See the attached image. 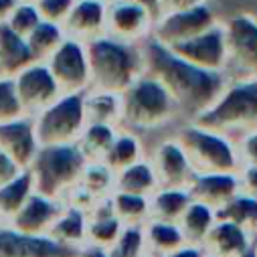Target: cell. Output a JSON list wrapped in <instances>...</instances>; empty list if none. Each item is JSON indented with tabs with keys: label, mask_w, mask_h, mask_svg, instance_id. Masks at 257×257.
<instances>
[{
	"label": "cell",
	"mask_w": 257,
	"mask_h": 257,
	"mask_svg": "<svg viewBox=\"0 0 257 257\" xmlns=\"http://www.w3.org/2000/svg\"><path fill=\"white\" fill-rule=\"evenodd\" d=\"M241 190L257 197V164H243L239 168Z\"/></svg>",
	"instance_id": "ab89813d"
},
{
	"label": "cell",
	"mask_w": 257,
	"mask_h": 257,
	"mask_svg": "<svg viewBox=\"0 0 257 257\" xmlns=\"http://www.w3.org/2000/svg\"><path fill=\"white\" fill-rule=\"evenodd\" d=\"M107 0H75L69 15L61 23L65 37L87 43L103 35Z\"/></svg>",
	"instance_id": "ac0fdd59"
},
{
	"label": "cell",
	"mask_w": 257,
	"mask_h": 257,
	"mask_svg": "<svg viewBox=\"0 0 257 257\" xmlns=\"http://www.w3.org/2000/svg\"><path fill=\"white\" fill-rule=\"evenodd\" d=\"M215 223H217V209L195 199H192V203L186 207V211L178 221L186 243H192V245H203V241L207 239Z\"/></svg>",
	"instance_id": "f1b7e54d"
},
{
	"label": "cell",
	"mask_w": 257,
	"mask_h": 257,
	"mask_svg": "<svg viewBox=\"0 0 257 257\" xmlns=\"http://www.w3.org/2000/svg\"><path fill=\"white\" fill-rule=\"evenodd\" d=\"M170 91L150 73H142L121 93V121L136 130H154L178 113Z\"/></svg>",
	"instance_id": "5b68a950"
},
{
	"label": "cell",
	"mask_w": 257,
	"mask_h": 257,
	"mask_svg": "<svg viewBox=\"0 0 257 257\" xmlns=\"http://www.w3.org/2000/svg\"><path fill=\"white\" fill-rule=\"evenodd\" d=\"M23 105L17 95L15 77H0V123L23 117Z\"/></svg>",
	"instance_id": "8d00e7d4"
},
{
	"label": "cell",
	"mask_w": 257,
	"mask_h": 257,
	"mask_svg": "<svg viewBox=\"0 0 257 257\" xmlns=\"http://www.w3.org/2000/svg\"><path fill=\"white\" fill-rule=\"evenodd\" d=\"M142 158H146V156H144L142 142H140L134 134H130V132H123V134L117 132L115 142H113V146L109 148V152H107V156H105L103 162L117 174L119 170H123V168H127V166L140 162Z\"/></svg>",
	"instance_id": "d6a6232c"
},
{
	"label": "cell",
	"mask_w": 257,
	"mask_h": 257,
	"mask_svg": "<svg viewBox=\"0 0 257 257\" xmlns=\"http://www.w3.org/2000/svg\"><path fill=\"white\" fill-rule=\"evenodd\" d=\"M0 225H5V223H3V221H0Z\"/></svg>",
	"instance_id": "681fc988"
},
{
	"label": "cell",
	"mask_w": 257,
	"mask_h": 257,
	"mask_svg": "<svg viewBox=\"0 0 257 257\" xmlns=\"http://www.w3.org/2000/svg\"><path fill=\"white\" fill-rule=\"evenodd\" d=\"M73 5H75V0H37L35 3L41 19L47 23H55V25H61L65 21Z\"/></svg>",
	"instance_id": "74e56055"
},
{
	"label": "cell",
	"mask_w": 257,
	"mask_h": 257,
	"mask_svg": "<svg viewBox=\"0 0 257 257\" xmlns=\"http://www.w3.org/2000/svg\"><path fill=\"white\" fill-rule=\"evenodd\" d=\"M190 203L192 195L186 186H160L150 197V219L178 223Z\"/></svg>",
	"instance_id": "484cf974"
},
{
	"label": "cell",
	"mask_w": 257,
	"mask_h": 257,
	"mask_svg": "<svg viewBox=\"0 0 257 257\" xmlns=\"http://www.w3.org/2000/svg\"><path fill=\"white\" fill-rule=\"evenodd\" d=\"M85 45L89 65V87L123 93L144 73V53L134 45L113 41L105 35L91 39Z\"/></svg>",
	"instance_id": "7a4b0ae2"
},
{
	"label": "cell",
	"mask_w": 257,
	"mask_h": 257,
	"mask_svg": "<svg viewBox=\"0 0 257 257\" xmlns=\"http://www.w3.org/2000/svg\"><path fill=\"white\" fill-rule=\"evenodd\" d=\"M176 140L184 148L195 172H239L241 168L237 140L227 132L188 121Z\"/></svg>",
	"instance_id": "277c9868"
},
{
	"label": "cell",
	"mask_w": 257,
	"mask_h": 257,
	"mask_svg": "<svg viewBox=\"0 0 257 257\" xmlns=\"http://www.w3.org/2000/svg\"><path fill=\"white\" fill-rule=\"evenodd\" d=\"M168 49L178 57H182L184 61L192 63V65L213 71H227V41L221 21L211 29H207L205 33L186 39L182 43H176Z\"/></svg>",
	"instance_id": "4fadbf2b"
},
{
	"label": "cell",
	"mask_w": 257,
	"mask_h": 257,
	"mask_svg": "<svg viewBox=\"0 0 257 257\" xmlns=\"http://www.w3.org/2000/svg\"><path fill=\"white\" fill-rule=\"evenodd\" d=\"M154 166V172L158 176L160 186H186L195 178V168H192L184 148L176 138H166L162 140L152 156L148 158Z\"/></svg>",
	"instance_id": "2e32d148"
},
{
	"label": "cell",
	"mask_w": 257,
	"mask_h": 257,
	"mask_svg": "<svg viewBox=\"0 0 257 257\" xmlns=\"http://www.w3.org/2000/svg\"><path fill=\"white\" fill-rule=\"evenodd\" d=\"M79 257H109L107 255V249H103V247H95V245H83L81 249H79Z\"/></svg>",
	"instance_id": "ee69618b"
},
{
	"label": "cell",
	"mask_w": 257,
	"mask_h": 257,
	"mask_svg": "<svg viewBox=\"0 0 257 257\" xmlns=\"http://www.w3.org/2000/svg\"><path fill=\"white\" fill-rule=\"evenodd\" d=\"M33 63L37 61L33 57L29 41L17 35L7 23L0 25V73L5 77H15Z\"/></svg>",
	"instance_id": "44dd1931"
},
{
	"label": "cell",
	"mask_w": 257,
	"mask_h": 257,
	"mask_svg": "<svg viewBox=\"0 0 257 257\" xmlns=\"http://www.w3.org/2000/svg\"><path fill=\"white\" fill-rule=\"evenodd\" d=\"M15 85H17V95L23 105L25 115L35 117L41 113L45 107L55 103L59 97H63L51 69L47 63H33V65L25 67L15 75Z\"/></svg>",
	"instance_id": "7c38bea8"
},
{
	"label": "cell",
	"mask_w": 257,
	"mask_h": 257,
	"mask_svg": "<svg viewBox=\"0 0 257 257\" xmlns=\"http://www.w3.org/2000/svg\"><path fill=\"white\" fill-rule=\"evenodd\" d=\"M227 41V75L257 77V17L241 13L223 23Z\"/></svg>",
	"instance_id": "ba28073f"
},
{
	"label": "cell",
	"mask_w": 257,
	"mask_h": 257,
	"mask_svg": "<svg viewBox=\"0 0 257 257\" xmlns=\"http://www.w3.org/2000/svg\"><path fill=\"white\" fill-rule=\"evenodd\" d=\"M142 53L144 73L156 77L170 91V95L178 103V109L188 113L190 119H195L209 105H213V101L229 83V75L225 71H213L192 65L172 53L166 45L158 43L154 37L146 41Z\"/></svg>",
	"instance_id": "6da1fadb"
},
{
	"label": "cell",
	"mask_w": 257,
	"mask_h": 257,
	"mask_svg": "<svg viewBox=\"0 0 257 257\" xmlns=\"http://www.w3.org/2000/svg\"><path fill=\"white\" fill-rule=\"evenodd\" d=\"M109 199L113 213L123 225H144L150 219V197L113 190Z\"/></svg>",
	"instance_id": "1f68e13d"
},
{
	"label": "cell",
	"mask_w": 257,
	"mask_h": 257,
	"mask_svg": "<svg viewBox=\"0 0 257 257\" xmlns=\"http://www.w3.org/2000/svg\"><path fill=\"white\" fill-rule=\"evenodd\" d=\"M0 77H3V73H0Z\"/></svg>",
	"instance_id": "f907efd6"
},
{
	"label": "cell",
	"mask_w": 257,
	"mask_h": 257,
	"mask_svg": "<svg viewBox=\"0 0 257 257\" xmlns=\"http://www.w3.org/2000/svg\"><path fill=\"white\" fill-rule=\"evenodd\" d=\"M33 192H35V182L29 168L0 186V221L9 225Z\"/></svg>",
	"instance_id": "83f0119b"
},
{
	"label": "cell",
	"mask_w": 257,
	"mask_h": 257,
	"mask_svg": "<svg viewBox=\"0 0 257 257\" xmlns=\"http://www.w3.org/2000/svg\"><path fill=\"white\" fill-rule=\"evenodd\" d=\"M87 223H89V215L83 209L65 203V211L61 213V217L51 227L49 237L67 247L81 249L87 243Z\"/></svg>",
	"instance_id": "cb8c5ba5"
},
{
	"label": "cell",
	"mask_w": 257,
	"mask_h": 257,
	"mask_svg": "<svg viewBox=\"0 0 257 257\" xmlns=\"http://www.w3.org/2000/svg\"><path fill=\"white\" fill-rule=\"evenodd\" d=\"M201 3H207V0H156V19L166 15V13L182 11V9L195 7V5H201Z\"/></svg>",
	"instance_id": "60d3db41"
},
{
	"label": "cell",
	"mask_w": 257,
	"mask_h": 257,
	"mask_svg": "<svg viewBox=\"0 0 257 257\" xmlns=\"http://www.w3.org/2000/svg\"><path fill=\"white\" fill-rule=\"evenodd\" d=\"M237 140V152L243 164H257V125H251L239 134Z\"/></svg>",
	"instance_id": "f35d334b"
},
{
	"label": "cell",
	"mask_w": 257,
	"mask_h": 257,
	"mask_svg": "<svg viewBox=\"0 0 257 257\" xmlns=\"http://www.w3.org/2000/svg\"><path fill=\"white\" fill-rule=\"evenodd\" d=\"M21 0H0V25L7 23V19L11 17V13L15 11V7Z\"/></svg>",
	"instance_id": "f6af8a7d"
},
{
	"label": "cell",
	"mask_w": 257,
	"mask_h": 257,
	"mask_svg": "<svg viewBox=\"0 0 257 257\" xmlns=\"http://www.w3.org/2000/svg\"><path fill=\"white\" fill-rule=\"evenodd\" d=\"M205 249H203V245H192V243H186V245H182L180 249H176V251H172V253H168V255H162V257H205Z\"/></svg>",
	"instance_id": "7bdbcfd3"
},
{
	"label": "cell",
	"mask_w": 257,
	"mask_h": 257,
	"mask_svg": "<svg viewBox=\"0 0 257 257\" xmlns=\"http://www.w3.org/2000/svg\"><path fill=\"white\" fill-rule=\"evenodd\" d=\"M115 136H117V127L113 125L87 123L83 134L77 140V146L87 162H103L109 148L115 142Z\"/></svg>",
	"instance_id": "f546056e"
},
{
	"label": "cell",
	"mask_w": 257,
	"mask_h": 257,
	"mask_svg": "<svg viewBox=\"0 0 257 257\" xmlns=\"http://www.w3.org/2000/svg\"><path fill=\"white\" fill-rule=\"evenodd\" d=\"M255 245H257V233H255Z\"/></svg>",
	"instance_id": "c3c4849f"
},
{
	"label": "cell",
	"mask_w": 257,
	"mask_h": 257,
	"mask_svg": "<svg viewBox=\"0 0 257 257\" xmlns=\"http://www.w3.org/2000/svg\"><path fill=\"white\" fill-rule=\"evenodd\" d=\"M21 172H23V168L5 150H0V186L7 184L9 180H13L15 176H19Z\"/></svg>",
	"instance_id": "b9f144b4"
},
{
	"label": "cell",
	"mask_w": 257,
	"mask_h": 257,
	"mask_svg": "<svg viewBox=\"0 0 257 257\" xmlns=\"http://www.w3.org/2000/svg\"><path fill=\"white\" fill-rule=\"evenodd\" d=\"M41 15L37 11V7L29 0H21V3L15 7V11L11 13V17L7 19V25L21 37H29L33 33V29L41 23Z\"/></svg>",
	"instance_id": "d590c367"
},
{
	"label": "cell",
	"mask_w": 257,
	"mask_h": 257,
	"mask_svg": "<svg viewBox=\"0 0 257 257\" xmlns=\"http://www.w3.org/2000/svg\"><path fill=\"white\" fill-rule=\"evenodd\" d=\"M160 188L158 176L154 172V166L148 158H142L140 162L127 166L115 174V190L132 192V195L152 197Z\"/></svg>",
	"instance_id": "4316f807"
},
{
	"label": "cell",
	"mask_w": 257,
	"mask_h": 257,
	"mask_svg": "<svg viewBox=\"0 0 257 257\" xmlns=\"http://www.w3.org/2000/svg\"><path fill=\"white\" fill-rule=\"evenodd\" d=\"M188 190L195 201L221 209L241 190L239 172H197L188 184Z\"/></svg>",
	"instance_id": "d6986e66"
},
{
	"label": "cell",
	"mask_w": 257,
	"mask_h": 257,
	"mask_svg": "<svg viewBox=\"0 0 257 257\" xmlns=\"http://www.w3.org/2000/svg\"><path fill=\"white\" fill-rule=\"evenodd\" d=\"M109 257H150L146 249L144 225H123L119 237L107 249Z\"/></svg>",
	"instance_id": "e575fe53"
},
{
	"label": "cell",
	"mask_w": 257,
	"mask_h": 257,
	"mask_svg": "<svg viewBox=\"0 0 257 257\" xmlns=\"http://www.w3.org/2000/svg\"><path fill=\"white\" fill-rule=\"evenodd\" d=\"M63 211H65V201L45 197L35 190L9 225L23 235L47 237L51 227L55 225V221L61 217Z\"/></svg>",
	"instance_id": "9a60e30c"
},
{
	"label": "cell",
	"mask_w": 257,
	"mask_h": 257,
	"mask_svg": "<svg viewBox=\"0 0 257 257\" xmlns=\"http://www.w3.org/2000/svg\"><path fill=\"white\" fill-rule=\"evenodd\" d=\"M123 229V223L117 219V215L111 209V199L99 201L89 211V223H87V245L109 249L113 241L119 237Z\"/></svg>",
	"instance_id": "7402d4cb"
},
{
	"label": "cell",
	"mask_w": 257,
	"mask_h": 257,
	"mask_svg": "<svg viewBox=\"0 0 257 257\" xmlns=\"http://www.w3.org/2000/svg\"><path fill=\"white\" fill-rule=\"evenodd\" d=\"M0 257H79V249L53 237L23 235L11 225H0Z\"/></svg>",
	"instance_id": "5bb4252c"
},
{
	"label": "cell",
	"mask_w": 257,
	"mask_h": 257,
	"mask_svg": "<svg viewBox=\"0 0 257 257\" xmlns=\"http://www.w3.org/2000/svg\"><path fill=\"white\" fill-rule=\"evenodd\" d=\"M85 164L87 160L77 144H63L39 148L29 170L33 174L37 192L63 201L79 182Z\"/></svg>",
	"instance_id": "8992f818"
},
{
	"label": "cell",
	"mask_w": 257,
	"mask_h": 257,
	"mask_svg": "<svg viewBox=\"0 0 257 257\" xmlns=\"http://www.w3.org/2000/svg\"><path fill=\"white\" fill-rule=\"evenodd\" d=\"M217 219H227L249 233H257V197L239 190L237 195L227 201L221 209H217Z\"/></svg>",
	"instance_id": "4dcf8cb0"
},
{
	"label": "cell",
	"mask_w": 257,
	"mask_h": 257,
	"mask_svg": "<svg viewBox=\"0 0 257 257\" xmlns=\"http://www.w3.org/2000/svg\"><path fill=\"white\" fill-rule=\"evenodd\" d=\"M144 237H146V249L150 257H162L186 245L184 233L180 225L174 221L148 219L144 223Z\"/></svg>",
	"instance_id": "603a6c76"
},
{
	"label": "cell",
	"mask_w": 257,
	"mask_h": 257,
	"mask_svg": "<svg viewBox=\"0 0 257 257\" xmlns=\"http://www.w3.org/2000/svg\"><path fill=\"white\" fill-rule=\"evenodd\" d=\"M0 150H5L23 170L31 168L39 152L35 123L31 115L0 123Z\"/></svg>",
	"instance_id": "e0dca14e"
},
{
	"label": "cell",
	"mask_w": 257,
	"mask_h": 257,
	"mask_svg": "<svg viewBox=\"0 0 257 257\" xmlns=\"http://www.w3.org/2000/svg\"><path fill=\"white\" fill-rule=\"evenodd\" d=\"M190 121L227 134L257 125V77H231L213 105Z\"/></svg>",
	"instance_id": "3957f363"
},
{
	"label": "cell",
	"mask_w": 257,
	"mask_h": 257,
	"mask_svg": "<svg viewBox=\"0 0 257 257\" xmlns=\"http://www.w3.org/2000/svg\"><path fill=\"white\" fill-rule=\"evenodd\" d=\"M39 148L77 144L85 130L83 93L63 95L33 117Z\"/></svg>",
	"instance_id": "52a82bcc"
},
{
	"label": "cell",
	"mask_w": 257,
	"mask_h": 257,
	"mask_svg": "<svg viewBox=\"0 0 257 257\" xmlns=\"http://www.w3.org/2000/svg\"><path fill=\"white\" fill-rule=\"evenodd\" d=\"M217 23H219V19L213 13V9L207 3H201L195 7L158 17L154 23V29H152L154 31L152 37L158 43L172 47L176 43H182L186 39H192V37L205 33L207 29H211Z\"/></svg>",
	"instance_id": "8fae6325"
},
{
	"label": "cell",
	"mask_w": 257,
	"mask_h": 257,
	"mask_svg": "<svg viewBox=\"0 0 257 257\" xmlns=\"http://www.w3.org/2000/svg\"><path fill=\"white\" fill-rule=\"evenodd\" d=\"M239 257H257V245L253 243V245H251V247H249L245 253H241Z\"/></svg>",
	"instance_id": "bcb514c9"
},
{
	"label": "cell",
	"mask_w": 257,
	"mask_h": 257,
	"mask_svg": "<svg viewBox=\"0 0 257 257\" xmlns=\"http://www.w3.org/2000/svg\"><path fill=\"white\" fill-rule=\"evenodd\" d=\"M61 93H83L89 87V65H87V53L81 41L65 37L59 45V49L45 61Z\"/></svg>",
	"instance_id": "30bf717a"
},
{
	"label": "cell",
	"mask_w": 257,
	"mask_h": 257,
	"mask_svg": "<svg viewBox=\"0 0 257 257\" xmlns=\"http://www.w3.org/2000/svg\"><path fill=\"white\" fill-rule=\"evenodd\" d=\"M27 41H29V47H31V51H33L35 61L45 63V61L59 49V45L65 41V33H63L61 25L41 21V23L33 29V33L27 37Z\"/></svg>",
	"instance_id": "836d02e7"
},
{
	"label": "cell",
	"mask_w": 257,
	"mask_h": 257,
	"mask_svg": "<svg viewBox=\"0 0 257 257\" xmlns=\"http://www.w3.org/2000/svg\"><path fill=\"white\" fill-rule=\"evenodd\" d=\"M83 109H85V125L87 123H103L113 125L121 121V93L89 89L83 93Z\"/></svg>",
	"instance_id": "d4e9b609"
},
{
	"label": "cell",
	"mask_w": 257,
	"mask_h": 257,
	"mask_svg": "<svg viewBox=\"0 0 257 257\" xmlns=\"http://www.w3.org/2000/svg\"><path fill=\"white\" fill-rule=\"evenodd\" d=\"M205 257H219V255H213V253H205Z\"/></svg>",
	"instance_id": "7dc6e473"
},
{
	"label": "cell",
	"mask_w": 257,
	"mask_h": 257,
	"mask_svg": "<svg viewBox=\"0 0 257 257\" xmlns=\"http://www.w3.org/2000/svg\"><path fill=\"white\" fill-rule=\"evenodd\" d=\"M154 21L156 17L144 0H107L103 35L119 43L134 45L150 35Z\"/></svg>",
	"instance_id": "9c48e42d"
},
{
	"label": "cell",
	"mask_w": 257,
	"mask_h": 257,
	"mask_svg": "<svg viewBox=\"0 0 257 257\" xmlns=\"http://www.w3.org/2000/svg\"><path fill=\"white\" fill-rule=\"evenodd\" d=\"M253 243H255L253 233H249L247 229H243L227 219H217V223L209 231L207 239L203 241V249L207 253H213L219 257H239Z\"/></svg>",
	"instance_id": "ffe728a7"
}]
</instances>
